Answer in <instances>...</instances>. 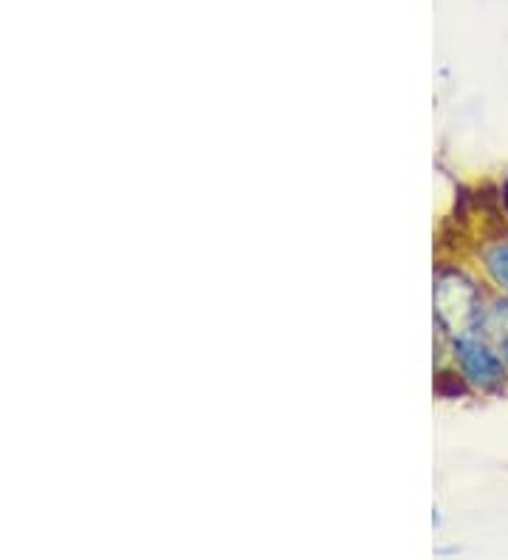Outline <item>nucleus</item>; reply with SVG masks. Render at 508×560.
Returning <instances> with one entry per match:
<instances>
[{"instance_id": "obj_1", "label": "nucleus", "mask_w": 508, "mask_h": 560, "mask_svg": "<svg viewBox=\"0 0 508 560\" xmlns=\"http://www.w3.org/2000/svg\"><path fill=\"white\" fill-rule=\"evenodd\" d=\"M454 357L461 362L463 376H466L472 385H477V388H497V385H503V380H506L503 357H497L495 351L488 349L486 342L477 340V337L469 335V331L454 337Z\"/></svg>"}, {"instance_id": "obj_2", "label": "nucleus", "mask_w": 508, "mask_h": 560, "mask_svg": "<svg viewBox=\"0 0 508 560\" xmlns=\"http://www.w3.org/2000/svg\"><path fill=\"white\" fill-rule=\"evenodd\" d=\"M486 260V269L488 275L500 283L503 289L508 292V241H500V244H492L483 255Z\"/></svg>"}, {"instance_id": "obj_3", "label": "nucleus", "mask_w": 508, "mask_h": 560, "mask_svg": "<svg viewBox=\"0 0 508 560\" xmlns=\"http://www.w3.org/2000/svg\"><path fill=\"white\" fill-rule=\"evenodd\" d=\"M500 357L508 362V328H503V335H500Z\"/></svg>"}]
</instances>
